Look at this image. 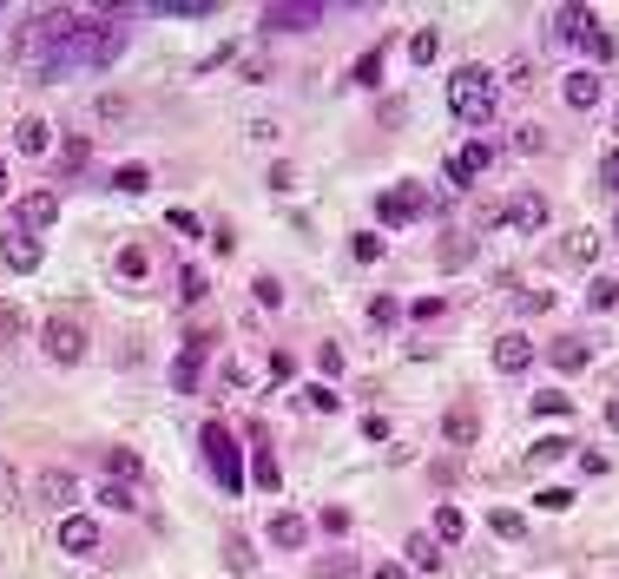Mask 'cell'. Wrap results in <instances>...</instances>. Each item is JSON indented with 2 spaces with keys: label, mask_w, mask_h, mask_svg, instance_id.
<instances>
[{
  "label": "cell",
  "mask_w": 619,
  "mask_h": 579,
  "mask_svg": "<svg viewBox=\"0 0 619 579\" xmlns=\"http://www.w3.org/2000/svg\"><path fill=\"white\" fill-rule=\"evenodd\" d=\"M448 112H455L461 126H488V119H494V73H488V66H461V73H448Z\"/></svg>",
  "instance_id": "cell-1"
},
{
  "label": "cell",
  "mask_w": 619,
  "mask_h": 579,
  "mask_svg": "<svg viewBox=\"0 0 619 579\" xmlns=\"http://www.w3.org/2000/svg\"><path fill=\"white\" fill-rule=\"evenodd\" d=\"M554 33H560V40H573V47H587L593 60H619V40L593 20V7H560Z\"/></svg>",
  "instance_id": "cell-2"
},
{
  "label": "cell",
  "mask_w": 619,
  "mask_h": 579,
  "mask_svg": "<svg viewBox=\"0 0 619 579\" xmlns=\"http://www.w3.org/2000/svg\"><path fill=\"white\" fill-rule=\"evenodd\" d=\"M198 448H205V461H211V474H218L224 494H238V487H244V461H238V441H231V428H224V422H205Z\"/></svg>",
  "instance_id": "cell-3"
},
{
  "label": "cell",
  "mask_w": 619,
  "mask_h": 579,
  "mask_svg": "<svg viewBox=\"0 0 619 579\" xmlns=\"http://www.w3.org/2000/svg\"><path fill=\"white\" fill-rule=\"evenodd\" d=\"M422 204H429V191H422V185H389L376 198V218L382 224H415V218H422Z\"/></svg>",
  "instance_id": "cell-4"
},
{
  "label": "cell",
  "mask_w": 619,
  "mask_h": 579,
  "mask_svg": "<svg viewBox=\"0 0 619 579\" xmlns=\"http://www.w3.org/2000/svg\"><path fill=\"white\" fill-rule=\"evenodd\" d=\"M527 362H534V343H527L521 329L494 336V369H501V376H527Z\"/></svg>",
  "instance_id": "cell-5"
},
{
  "label": "cell",
  "mask_w": 619,
  "mask_h": 579,
  "mask_svg": "<svg viewBox=\"0 0 619 579\" xmlns=\"http://www.w3.org/2000/svg\"><path fill=\"white\" fill-rule=\"evenodd\" d=\"M501 224H514V231H540V224H547V198H540V191H514L508 211H501Z\"/></svg>",
  "instance_id": "cell-6"
},
{
  "label": "cell",
  "mask_w": 619,
  "mask_h": 579,
  "mask_svg": "<svg viewBox=\"0 0 619 579\" xmlns=\"http://www.w3.org/2000/svg\"><path fill=\"white\" fill-rule=\"evenodd\" d=\"M47 356L73 369V362L86 356V329H80V323H47Z\"/></svg>",
  "instance_id": "cell-7"
},
{
  "label": "cell",
  "mask_w": 619,
  "mask_h": 579,
  "mask_svg": "<svg viewBox=\"0 0 619 579\" xmlns=\"http://www.w3.org/2000/svg\"><path fill=\"white\" fill-rule=\"evenodd\" d=\"M0 264H7V270H40V237H33V231H7V237H0Z\"/></svg>",
  "instance_id": "cell-8"
},
{
  "label": "cell",
  "mask_w": 619,
  "mask_h": 579,
  "mask_svg": "<svg viewBox=\"0 0 619 579\" xmlns=\"http://www.w3.org/2000/svg\"><path fill=\"white\" fill-rule=\"evenodd\" d=\"M53 540H60L66 553H99V520H86V514H66Z\"/></svg>",
  "instance_id": "cell-9"
},
{
  "label": "cell",
  "mask_w": 619,
  "mask_h": 579,
  "mask_svg": "<svg viewBox=\"0 0 619 579\" xmlns=\"http://www.w3.org/2000/svg\"><path fill=\"white\" fill-rule=\"evenodd\" d=\"M60 218V198H53V191H27V198H20V231H47V224Z\"/></svg>",
  "instance_id": "cell-10"
},
{
  "label": "cell",
  "mask_w": 619,
  "mask_h": 579,
  "mask_svg": "<svg viewBox=\"0 0 619 579\" xmlns=\"http://www.w3.org/2000/svg\"><path fill=\"white\" fill-rule=\"evenodd\" d=\"M481 172H488V145H455V152H448V178H455V185H475Z\"/></svg>",
  "instance_id": "cell-11"
},
{
  "label": "cell",
  "mask_w": 619,
  "mask_h": 579,
  "mask_svg": "<svg viewBox=\"0 0 619 579\" xmlns=\"http://www.w3.org/2000/svg\"><path fill=\"white\" fill-rule=\"evenodd\" d=\"M547 362H554L560 376H580V369H587V343H580V336H554Z\"/></svg>",
  "instance_id": "cell-12"
},
{
  "label": "cell",
  "mask_w": 619,
  "mask_h": 579,
  "mask_svg": "<svg viewBox=\"0 0 619 579\" xmlns=\"http://www.w3.org/2000/svg\"><path fill=\"white\" fill-rule=\"evenodd\" d=\"M600 244H606V237L580 224V231H567V244H560V257H567V264H580V270H587L593 257H600Z\"/></svg>",
  "instance_id": "cell-13"
},
{
  "label": "cell",
  "mask_w": 619,
  "mask_h": 579,
  "mask_svg": "<svg viewBox=\"0 0 619 579\" xmlns=\"http://www.w3.org/2000/svg\"><path fill=\"white\" fill-rule=\"evenodd\" d=\"M251 481L257 487H277V454H270V441L251 428Z\"/></svg>",
  "instance_id": "cell-14"
},
{
  "label": "cell",
  "mask_w": 619,
  "mask_h": 579,
  "mask_svg": "<svg viewBox=\"0 0 619 579\" xmlns=\"http://www.w3.org/2000/svg\"><path fill=\"white\" fill-rule=\"evenodd\" d=\"M560 93H567V106H600V73H567V86H560Z\"/></svg>",
  "instance_id": "cell-15"
},
{
  "label": "cell",
  "mask_w": 619,
  "mask_h": 579,
  "mask_svg": "<svg viewBox=\"0 0 619 579\" xmlns=\"http://www.w3.org/2000/svg\"><path fill=\"white\" fill-rule=\"evenodd\" d=\"M73 494H80V481H73L66 468H53L47 481H40V501H47V507H73Z\"/></svg>",
  "instance_id": "cell-16"
},
{
  "label": "cell",
  "mask_w": 619,
  "mask_h": 579,
  "mask_svg": "<svg viewBox=\"0 0 619 579\" xmlns=\"http://www.w3.org/2000/svg\"><path fill=\"white\" fill-rule=\"evenodd\" d=\"M270 540H277V547H284V553H297L303 540H310V527H303L297 514H277V520H270Z\"/></svg>",
  "instance_id": "cell-17"
},
{
  "label": "cell",
  "mask_w": 619,
  "mask_h": 579,
  "mask_svg": "<svg viewBox=\"0 0 619 579\" xmlns=\"http://www.w3.org/2000/svg\"><path fill=\"white\" fill-rule=\"evenodd\" d=\"M99 501H106L112 514H139V487H126V481H99Z\"/></svg>",
  "instance_id": "cell-18"
},
{
  "label": "cell",
  "mask_w": 619,
  "mask_h": 579,
  "mask_svg": "<svg viewBox=\"0 0 619 579\" xmlns=\"http://www.w3.org/2000/svg\"><path fill=\"white\" fill-rule=\"evenodd\" d=\"M402 560L429 573V566H442V553H435V540H429V533H409V540H402Z\"/></svg>",
  "instance_id": "cell-19"
},
{
  "label": "cell",
  "mask_w": 619,
  "mask_h": 579,
  "mask_svg": "<svg viewBox=\"0 0 619 579\" xmlns=\"http://www.w3.org/2000/svg\"><path fill=\"white\" fill-rule=\"evenodd\" d=\"M560 454H573V435H547L527 448V468H547V461H560Z\"/></svg>",
  "instance_id": "cell-20"
},
{
  "label": "cell",
  "mask_w": 619,
  "mask_h": 579,
  "mask_svg": "<svg viewBox=\"0 0 619 579\" xmlns=\"http://www.w3.org/2000/svg\"><path fill=\"white\" fill-rule=\"evenodd\" d=\"M14 139H20V152H47V145H53V126H47V119H20Z\"/></svg>",
  "instance_id": "cell-21"
},
{
  "label": "cell",
  "mask_w": 619,
  "mask_h": 579,
  "mask_svg": "<svg viewBox=\"0 0 619 579\" xmlns=\"http://www.w3.org/2000/svg\"><path fill=\"white\" fill-rule=\"evenodd\" d=\"M435 540H468V520H461V507H435Z\"/></svg>",
  "instance_id": "cell-22"
},
{
  "label": "cell",
  "mask_w": 619,
  "mask_h": 579,
  "mask_svg": "<svg viewBox=\"0 0 619 579\" xmlns=\"http://www.w3.org/2000/svg\"><path fill=\"white\" fill-rule=\"evenodd\" d=\"M534 415H547V422H554V415H573V395L567 389H540L534 395Z\"/></svg>",
  "instance_id": "cell-23"
},
{
  "label": "cell",
  "mask_w": 619,
  "mask_h": 579,
  "mask_svg": "<svg viewBox=\"0 0 619 579\" xmlns=\"http://www.w3.org/2000/svg\"><path fill=\"white\" fill-rule=\"evenodd\" d=\"M488 527L501 533V540H521V533H527V520L514 514V507H488Z\"/></svg>",
  "instance_id": "cell-24"
},
{
  "label": "cell",
  "mask_w": 619,
  "mask_h": 579,
  "mask_svg": "<svg viewBox=\"0 0 619 579\" xmlns=\"http://www.w3.org/2000/svg\"><path fill=\"white\" fill-rule=\"evenodd\" d=\"M317 20V7H303V0H284L277 14H270V27H310Z\"/></svg>",
  "instance_id": "cell-25"
},
{
  "label": "cell",
  "mask_w": 619,
  "mask_h": 579,
  "mask_svg": "<svg viewBox=\"0 0 619 579\" xmlns=\"http://www.w3.org/2000/svg\"><path fill=\"white\" fill-rule=\"evenodd\" d=\"M145 270H152V264H145V251H139V244H126V251H119V283H145Z\"/></svg>",
  "instance_id": "cell-26"
},
{
  "label": "cell",
  "mask_w": 619,
  "mask_h": 579,
  "mask_svg": "<svg viewBox=\"0 0 619 579\" xmlns=\"http://www.w3.org/2000/svg\"><path fill=\"white\" fill-rule=\"evenodd\" d=\"M106 468L119 474V481H139V474H145V461H139L132 448H112V454H106Z\"/></svg>",
  "instance_id": "cell-27"
},
{
  "label": "cell",
  "mask_w": 619,
  "mask_h": 579,
  "mask_svg": "<svg viewBox=\"0 0 619 579\" xmlns=\"http://www.w3.org/2000/svg\"><path fill=\"white\" fill-rule=\"evenodd\" d=\"M587 303H593V310H613V303H619V277H593L587 283Z\"/></svg>",
  "instance_id": "cell-28"
},
{
  "label": "cell",
  "mask_w": 619,
  "mask_h": 579,
  "mask_svg": "<svg viewBox=\"0 0 619 579\" xmlns=\"http://www.w3.org/2000/svg\"><path fill=\"white\" fill-rule=\"evenodd\" d=\"M198 297H205V270L185 264V270H178V303H198Z\"/></svg>",
  "instance_id": "cell-29"
},
{
  "label": "cell",
  "mask_w": 619,
  "mask_h": 579,
  "mask_svg": "<svg viewBox=\"0 0 619 579\" xmlns=\"http://www.w3.org/2000/svg\"><path fill=\"white\" fill-rule=\"evenodd\" d=\"M435 47H442V33H435V27L409 33V60H415V66H422V60H435Z\"/></svg>",
  "instance_id": "cell-30"
},
{
  "label": "cell",
  "mask_w": 619,
  "mask_h": 579,
  "mask_svg": "<svg viewBox=\"0 0 619 579\" xmlns=\"http://www.w3.org/2000/svg\"><path fill=\"white\" fill-rule=\"evenodd\" d=\"M350 257H356V264H376V257H382V237H376V231H356V237H350Z\"/></svg>",
  "instance_id": "cell-31"
},
{
  "label": "cell",
  "mask_w": 619,
  "mask_h": 579,
  "mask_svg": "<svg viewBox=\"0 0 619 579\" xmlns=\"http://www.w3.org/2000/svg\"><path fill=\"white\" fill-rule=\"evenodd\" d=\"M442 435H448V441H475V415H468V408H455V415L442 422Z\"/></svg>",
  "instance_id": "cell-32"
},
{
  "label": "cell",
  "mask_w": 619,
  "mask_h": 579,
  "mask_svg": "<svg viewBox=\"0 0 619 579\" xmlns=\"http://www.w3.org/2000/svg\"><path fill=\"white\" fill-rule=\"evenodd\" d=\"M396 316H402V303H396V297H369V323H376V329H389Z\"/></svg>",
  "instance_id": "cell-33"
},
{
  "label": "cell",
  "mask_w": 619,
  "mask_h": 579,
  "mask_svg": "<svg viewBox=\"0 0 619 579\" xmlns=\"http://www.w3.org/2000/svg\"><path fill=\"white\" fill-rule=\"evenodd\" d=\"M376 79H382V60H376V53H363V60L350 66V86H376Z\"/></svg>",
  "instance_id": "cell-34"
},
{
  "label": "cell",
  "mask_w": 619,
  "mask_h": 579,
  "mask_svg": "<svg viewBox=\"0 0 619 579\" xmlns=\"http://www.w3.org/2000/svg\"><path fill=\"white\" fill-rule=\"evenodd\" d=\"M112 185H119V191H145V185H152V172H145V165H126V172L112 178Z\"/></svg>",
  "instance_id": "cell-35"
},
{
  "label": "cell",
  "mask_w": 619,
  "mask_h": 579,
  "mask_svg": "<svg viewBox=\"0 0 619 579\" xmlns=\"http://www.w3.org/2000/svg\"><path fill=\"white\" fill-rule=\"evenodd\" d=\"M303 408H317V415H336V389H303Z\"/></svg>",
  "instance_id": "cell-36"
},
{
  "label": "cell",
  "mask_w": 619,
  "mask_h": 579,
  "mask_svg": "<svg viewBox=\"0 0 619 579\" xmlns=\"http://www.w3.org/2000/svg\"><path fill=\"white\" fill-rule=\"evenodd\" d=\"M540 507H547V514H567L573 494H567V487H540Z\"/></svg>",
  "instance_id": "cell-37"
},
{
  "label": "cell",
  "mask_w": 619,
  "mask_h": 579,
  "mask_svg": "<svg viewBox=\"0 0 619 579\" xmlns=\"http://www.w3.org/2000/svg\"><path fill=\"white\" fill-rule=\"evenodd\" d=\"M257 303H264V310H277V303H284V283H277V277H257Z\"/></svg>",
  "instance_id": "cell-38"
},
{
  "label": "cell",
  "mask_w": 619,
  "mask_h": 579,
  "mask_svg": "<svg viewBox=\"0 0 619 579\" xmlns=\"http://www.w3.org/2000/svg\"><path fill=\"white\" fill-rule=\"evenodd\" d=\"M317 369H323V376H343V349L323 343V349H317Z\"/></svg>",
  "instance_id": "cell-39"
},
{
  "label": "cell",
  "mask_w": 619,
  "mask_h": 579,
  "mask_svg": "<svg viewBox=\"0 0 619 579\" xmlns=\"http://www.w3.org/2000/svg\"><path fill=\"white\" fill-rule=\"evenodd\" d=\"M172 231L178 237H198V231H205V218H198V211H172Z\"/></svg>",
  "instance_id": "cell-40"
},
{
  "label": "cell",
  "mask_w": 619,
  "mask_h": 579,
  "mask_svg": "<svg viewBox=\"0 0 619 579\" xmlns=\"http://www.w3.org/2000/svg\"><path fill=\"white\" fill-rule=\"evenodd\" d=\"M600 185H606V191H619V145L600 158Z\"/></svg>",
  "instance_id": "cell-41"
},
{
  "label": "cell",
  "mask_w": 619,
  "mask_h": 579,
  "mask_svg": "<svg viewBox=\"0 0 619 579\" xmlns=\"http://www.w3.org/2000/svg\"><path fill=\"white\" fill-rule=\"evenodd\" d=\"M363 435L369 441H389V415H363Z\"/></svg>",
  "instance_id": "cell-42"
},
{
  "label": "cell",
  "mask_w": 619,
  "mask_h": 579,
  "mask_svg": "<svg viewBox=\"0 0 619 579\" xmlns=\"http://www.w3.org/2000/svg\"><path fill=\"white\" fill-rule=\"evenodd\" d=\"M14 329H20V310H14V303H0V336H14Z\"/></svg>",
  "instance_id": "cell-43"
},
{
  "label": "cell",
  "mask_w": 619,
  "mask_h": 579,
  "mask_svg": "<svg viewBox=\"0 0 619 579\" xmlns=\"http://www.w3.org/2000/svg\"><path fill=\"white\" fill-rule=\"evenodd\" d=\"M376 579H409V566H376Z\"/></svg>",
  "instance_id": "cell-44"
},
{
  "label": "cell",
  "mask_w": 619,
  "mask_h": 579,
  "mask_svg": "<svg viewBox=\"0 0 619 579\" xmlns=\"http://www.w3.org/2000/svg\"><path fill=\"white\" fill-rule=\"evenodd\" d=\"M606 428H613V435H619V402H606Z\"/></svg>",
  "instance_id": "cell-45"
},
{
  "label": "cell",
  "mask_w": 619,
  "mask_h": 579,
  "mask_svg": "<svg viewBox=\"0 0 619 579\" xmlns=\"http://www.w3.org/2000/svg\"><path fill=\"white\" fill-rule=\"evenodd\" d=\"M0 191H7V165H0Z\"/></svg>",
  "instance_id": "cell-46"
},
{
  "label": "cell",
  "mask_w": 619,
  "mask_h": 579,
  "mask_svg": "<svg viewBox=\"0 0 619 579\" xmlns=\"http://www.w3.org/2000/svg\"><path fill=\"white\" fill-rule=\"evenodd\" d=\"M613 132H619V112H613Z\"/></svg>",
  "instance_id": "cell-47"
},
{
  "label": "cell",
  "mask_w": 619,
  "mask_h": 579,
  "mask_svg": "<svg viewBox=\"0 0 619 579\" xmlns=\"http://www.w3.org/2000/svg\"><path fill=\"white\" fill-rule=\"evenodd\" d=\"M613 237H619V218H613Z\"/></svg>",
  "instance_id": "cell-48"
}]
</instances>
